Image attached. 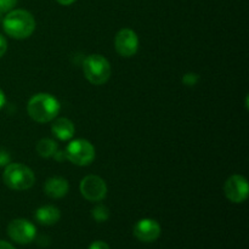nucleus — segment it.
<instances>
[{
    "instance_id": "20",
    "label": "nucleus",
    "mask_w": 249,
    "mask_h": 249,
    "mask_svg": "<svg viewBox=\"0 0 249 249\" xmlns=\"http://www.w3.org/2000/svg\"><path fill=\"white\" fill-rule=\"evenodd\" d=\"M6 50H7V41L6 39H5V36L0 34V58L5 55Z\"/></svg>"
},
{
    "instance_id": "19",
    "label": "nucleus",
    "mask_w": 249,
    "mask_h": 249,
    "mask_svg": "<svg viewBox=\"0 0 249 249\" xmlns=\"http://www.w3.org/2000/svg\"><path fill=\"white\" fill-rule=\"evenodd\" d=\"M89 249H111V248H109V246L107 245L106 242H104V241H95V242H92L91 245H90Z\"/></svg>"
},
{
    "instance_id": "24",
    "label": "nucleus",
    "mask_w": 249,
    "mask_h": 249,
    "mask_svg": "<svg viewBox=\"0 0 249 249\" xmlns=\"http://www.w3.org/2000/svg\"><path fill=\"white\" fill-rule=\"evenodd\" d=\"M56 1H57L58 4H61V5H65V6H68V5H72L73 2L75 1V0H56Z\"/></svg>"
},
{
    "instance_id": "14",
    "label": "nucleus",
    "mask_w": 249,
    "mask_h": 249,
    "mask_svg": "<svg viewBox=\"0 0 249 249\" xmlns=\"http://www.w3.org/2000/svg\"><path fill=\"white\" fill-rule=\"evenodd\" d=\"M36 153L43 158H51L53 157L58 150L57 142L53 139H41L36 143Z\"/></svg>"
},
{
    "instance_id": "6",
    "label": "nucleus",
    "mask_w": 249,
    "mask_h": 249,
    "mask_svg": "<svg viewBox=\"0 0 249 249\" xmlns=\"http://www.w3.org/2000/svg\"><path fill=\"white\" fill-rule=\"evenodd\" d=\"M82 196L89 202H101L107 196V185L97 175H88L82 179L79 185Z\"/></svg>"
},
{
    "instance_id": "18",
    "label": "nucleus",
    "mask_w": 249,
    "mask_h": 249,
    "mask_svg": "<svg viewBox=\"0 0 249 249\" xmlns=\"http://www.w3.org/2000/svg\"><path fill=\"white\" fill-rule=\"evenodd\" d=\"M11 163V157L7 151L0 148V167H6L7 164Z\"/></svg>"
},
{
    "instance_id": "21",
    "label": "nucleus",
    "mask_w": 249,
    "mask_h": 249,
    "mask_svg": "<svg viewBox=\"0 0 249 249\" xmlns=\"http://www.w3.org/2000/svg\"><path fill=\"white\" fill-rule=\"evenodd\" d=\"M53 158H55L57 162H63L65 160H67V158H66V153L62 152V151H58V150H57V152L53 155Z\"/></svg>"
},
{
    "instance_id": "8",
    "label": "nucleus",
    "mask_w": 249,
    "mask_h": 249,
    "mask_svg": "<svg viewBox=\"0 0 249 249\" xmlns=\"http://www.w3.org/2000/svg\"><path fill=\"white\" fill-rule=\"evenodd\" d=\"M114 48L122 57H133L139 50L138 34L130 28H122L114 38Z\"/></svg>"
},
{
    "instance_id": "4",
    "label": "nucleus",
    "mask_w": 249,
    "mask_h": 249,
    "mask_svg": "<svg viewBox=\"0 0 249 249\" xmlns=\"http://www.w3.org/2000/svg\"><path fill=\"white\" fill-rule=\"evenodd\" d=\"M84 77L92 85H104L111 78L112 68L108 60L99 53H92L85 57L83 62Z\"/></svg>"
},
{
    "instance_id": "3",
    "label": "nucleus",
    "mask_w": 249,
    "mask_h": 249,
    "mask_svg": "<svg viewBox=\"0 0 249 249\" xmlns=\"http://www.w3.org/2000/svg\"><path fill=\"white\" fill-rule=\"evenodd\" d=\"M4 184L15 191H26L36 182L33 170L22 163H10L2 173Z\"/></svg>"
},
{
    "instance_id": "5",
    "label": "nucleus",
    "mask_w": 249,
    "mask_h": 249,
    "mask_svg": "<svg viewBox=\"0 0 249 249\" xmlns=\"http://www.w3.org/2000/svg\"><path fill=\"white\" fill-rule=\"evenodd\" d=\"M66 158L79 167H87L95 160V147L85 139H75L67 145L65 150Z\"/></svg>"
},
{
    "instance_id": "11",
    "label": "nucleus",
    "mask_w": 249,
    "mask_h": 249,
    "mask_svg": "<svg viewBox=\"0 0 249 249\" xmlns=\"http://www.w3.org/2000/svg\"><path fill=\"white\" fill-rule=\"evenodd\" d=\"M51 133L55 138L61 141H67L74 136L75 128L74 124L71 119L61 117V118L53 119V123L51 124Z\"/></svg>"
},
{
    "instance_id": "10",
    "label": "nucleus",
    "mask_w": 249,
    "mask_h": 249,
    "mask_svg": "<svg viewBox=\"0 0 249 249\" xmlns=\"http://www.w3.org/2000/svg\"><path fill=\"white\" fill-rule=\"evenodd\" d=\"M134 236L145 243L155 242L160 236V225L153 219H141L134 226Z\"/></svg>"
},
{
    "instance_id": "25",
    "label": "nucleus",
    "mask_w": 249,
    "mask_h": 249,
    "mask_svg": "<svg viewBox=\"0 0 249 249\" xmlns=\"http://www.w3.org/2000/svg\"><path fill=\"white\" fill-rule=\"evenodd\" d=\"M0 15H1V14H0Z\"/></svg>"
},
{
    "instance_id": "22",
    "label": "nucleus",
    "mask_w": 249,
    "mask_h": 249,
    "mask_svg": "<svg viewBox=\"0 0 249 249\" xmlns=\"http://www.w3.org/2000/svg\"><path fill=\"white\" fill-rule=\"evenodd\" d=\"M0 249H15V247L11 245V243L0 240Z\"/></svg>"
},
{
    "instance_id": "23",
    "label": "nucleus",
    "mask_w": 249,
    "mask_h": 249,
    "mask_svg": "<svg viewBox=\"0 0 249 249\" xmlns=\"http://www.w3.org/2000/svg\"><path fill=\"white\" fill-rule=\"evenodd\" d=\"M5 102H6V97H5L4 91L0 89V109L5 106Z\"/></svg>"
},
{
    "instance_id": "1",
    "label": "nucleus",
    "mask_w": 249,
    "mask_h": 249,
    "mask_svg": "<svg viewBox=\"0 0 249 249\" xmlns=\"http://www.w3.org/2000/svg\"><path fill=\"white\" fill-rule=\"evenodd\" d=\"M2 28L9 36L14 39H27L36 31V19L27 10H11L2 18Z\"/></svg>"
},
{
    "instance_id": "15",
    "label": "nucleus",
    "mask_w": 249,
    "mask_h": 249,
    "mask_svg": "<svg viewBox=\"0 0 249 249\" xmlns=\"http://www.w3.org/2000/svg\"><path fill=\"white\" fill-rule=\"evenodd\" d=\"M91 216L97 223H105L109 219V209L104 204H99L91 211Z\"/></svg>"
},
{
    "instance_id": "17",
    "label": "nucleus",
    "mask_w": 249,
    "mask_h": 249,
    "mask_svg": "<svg viewBox=\"0 0 249 249\" xmlns=\"http://www.w3.org/2000/svg\"><path fill=\"white\" fill-rule=\"evenodd\" d=\"M18 0H0V14L10 12L14 10Z\"/></svg>"
},
{
    "instance_id": "9",
    "label": "nucleus",
    "mask_w": 249,
    "mask_h": 249,
    "mask_svg": "<svg viewBox=\"0 0 249 249\" xmlns=\"http://www.w3.org/2000/svg\"><path fill=\"white\" fill-rule=\"evenodd\" d=\"M226 198L232 203H243L248 198V181L242 175L235 174L229 178L224 185Z\"/></svg>"
},
{
    "instance_id": "12",
    "label": "nucleus",
    "mask_w": 249,
    "mask_h": 249,
    "mask_svg": "<svg viewBox=\"0 0 249 249\" xmlns=\"http://www.w3.org/2000/svg\"><path fill=\"white\" fill-rule=\"evenodd\" d=\"M70 191V185L65 178L53 177L48 179L44 186V192L50 198H62Z\"/></svg>"
},
{
    "instance_id": "13",
    "label": "nucleus",
    "mask_w": 249,
    "mask_h": 249,
    "mask_svg": "<svg viewBox=\"0 0 249 249\" xmlns=\"http://www.w3.org/2000/svg\"><path fill=\"white\" fill-rule=\"evenodd\" d=\"M34 218L41 225L51 226L58 223L61 219V212L55 206H43L36 209Z\"/></svg>"
},
{
    "instance_id": "2",
    "label": "nucleus",
    "mask_w": 249,
    "mask_h": 249,
    "mask_svg": "<svg viewBox=\"0 0 249 249\" xmlns=\"http://www.w3.org/2000/svg\"><path fill=\"white\" fill-rule=\"evenodd\" d=\"M61 105L56 97L48 92H39L33 95L27 105L29 117L36 123L53 122L60 113Z\"/></svg>"
},
{
    "instance_id": "7",
    "label": "nucleus",
    "mask_w": 249,
    "mask_h": 249,
    "mask_svg": "<svg viewBox=\"0 0 249 249\" xmlns=\"http://www.w3.org/2000/svg\"><path fill=\"white\" fill-rule=\"evenodd\" d=\"M7 235L18 245H28L36 236V229L26 219H15L7 226Z\"/></svg>"
},
{
    "instance_id": "16",
    "label": "nucleus",
    "mask_w": 249,
    "mask_h": 249,
    "mask_svg": "<svg viewBox=\"0 0 249 249\" xmlns=\"http://www.w3.org/2000/svg\"><path fill=\"white\" fill-rule=\"evenodd\" d=\"M198 80H199V75L194 72L186 73V74H184V77H182V83H184L186 87H195V85L198 83Z\"/></svg>"
}]
</instances>
